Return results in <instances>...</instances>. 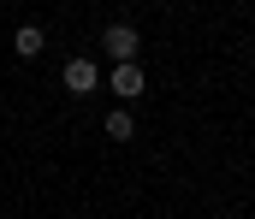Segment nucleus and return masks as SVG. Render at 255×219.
<instances>
[{
	"instance_id": "f257e3e1",
	"label": "nucleus",
	"mask_w": 255,
	"mask_h": 219,
	"mask_svg": "<svg viewBox=\"0 0 255 219\" xmlns=\"http://www.w3.org/2000/svg\"><path fill=\"white\" fill-rule=\"evenodd\" d=\"M101 54L107 60H142V30L136 24H107L101 30Z\"/></svg>"
},
{
	"instance_id": "f03ea898",
	"label": "nucleus",
	"mask_w": 255,
	"mask_h": 219,
	"mask_svg": "<svg viewBox=\"0 0 255 219\" xmlns=\"http://www.w3.org/2000/svg\"><path fill=\"white\" fill-rule=\"evenodd\" d=\"M107 83H113V95H119V101H136V95L148 89V72H142V60H113Z\"/></svg>"
},
{
	"instance_id": "7ed1b4c3",
	"label": "nucleus",
	"mask_w": 255,
	"mask_h": 219,
	"mask_svg": "<svg viewBox=\"0 0 255 219\" xmlns=\"http://www.w3.org/2000/svg\"><path fill=\"white\" fill-rule=\"evenodd\" d=\"M60 83L71 89V95H95L101 72H95V60H83V54H77V60H65V66H60Z\"/></svg>"
},
{
	"instance_id": "20e7f679",
	"label": "nucleus",
	"mask_w": 255,
	"mask_h": 219,
	"mask_svg": "<svg viewBox=\"0 0 255 219\" xmlns=\"http://www.w3.org/2000/svg\"><path fill=\"white\" fill-rule=\"evenodd\" d=\"M101 131H107L113 143H130V137H136V113H130V107H113V113L101 119Z\"/></svg>"
},
{
	"instance_id": "39448f33",
	"label": "nucleus",
	"mask_w": 255,
	"mask_h": 219,
	"mask_svg": "<svg viewBox=\"0 0 255 219\" xmlns=\"http://www.w3.org/2000/svg\"><path fill=\"white\" fill-rule=\"evenodd\" d=\"M12 48H18V60H36V54L48 48V36H42V24H24V30L12 36Z\"/></svg>"
}]
</instances>
